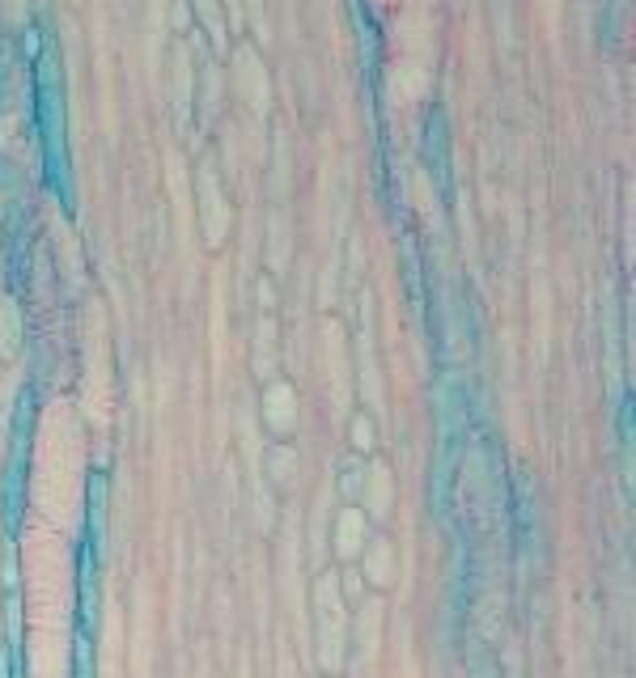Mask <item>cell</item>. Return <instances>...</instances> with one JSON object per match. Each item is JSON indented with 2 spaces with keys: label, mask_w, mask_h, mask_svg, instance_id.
<instances>
[{
  "label": "cell",
  "mask_w": 636,
  "mask_h": 678,
  "mask_svg": "<svg viewBox=\"0 0 636 678\" xmlns=\"http://www.w3.org/2000/svg\"><path fill=\"white\" fill-rule=\"evenodd\" d=\"M348 433H352V445H357V454H369V450H374V420H369V416H357V420H352Z\"/></svg>",
  "instance_id": "cell-12"
},
{
  "label": "cell",
  "mask_w": 636,
  "mask_h": 678,
  "mask_svg": "<svg viewBox=\"0 0 636 678\" xmlns=\"http://www.w3.org/2000/svg\"><path fill=\"white\" fill-rule=\"evenodd\" d=\"M361 484H365V467L352 458V467H344V475H340V488H344V496H361Z\"/></svg>",
  "instance_id": "cell-13"
},
{
  "label": "cell",
  "mask_w": 636,
  "mask_h": 678,
  "mask_svg": "<svg viewBox=\"0 0 636 678\" xmlns=\"http://www.w3.org/2000/svg\"><path fill=\"white\" fill-rule=\"evenodd\" d=\"M369 543V517L365 509H340L335 513V526H331V547H335V556L340 560H357L361 551Z\"/></svg>",
  "instance_id": "cell-3"
},
{
  "label": "cell",
  "mask_w": 636,
  "mask_h": 678,
  "mask_svg": "<svg viewBox=\"0 0 636 678\" xmlns=\"http://www.w3.org/2000/svg\"><path fill=\"white\" fill-rule=\"evenodd\" d=\"M200 221H204V238L208 246H221L229 234V204L217 187V174L204 170L200 174Z\"/></svg>",
  "instance_id": "cell-2"
},
{
  "label": "cell",
  "mask_w": 636,
  "mask_h": 678,
  "mask_svg": "<svg viewBox=\"0 0 636 678\" xmlns=\"http://www.w3.org/2000/svg\"><path fill=\"white\" fill-rule=\"evenodd\" d=\"M314 636H318V662L335 674L348 653V606L335 573H323L314 581Z\"/></svg>",
  "instance_id": "cell-1"
},
{
  "label": "cell",
  "mask_w": 636,
  "mask_h": 678,
  "mask_svg": "<svg viewBox=\"0 0 636 678\" xmlns=\"http://www.w3.org/2000/svg\"><path fill=\"white\" fill-rule=\"evenodd\" d=\"M361 573H352V568H348V573L340 577V594H348V598H361Z\"/></svg>",
  "instance_id": "cell-14"
},
{
  "label": "cell",
  "mask_w": 636,
  "mask_h": 678,
  "mask_svg": "<svg viewBox=\"0 0 636 678\" xmlns=\"http://www.w3.org/2000/svg\"><path fill=\"white\" fill-rule=\"evenodd\" d=\"M327 335V365H331V395H335V412H344L348 407V361H344V331L340 323H327L323 327Z\"/></svg>",
  "instance_id": "cell-6"
},
{
  "label": "cell",
  "mask_w": 636,
  "mask_h": 678,
  "mask_svg": "<svg viewBox=\"0 0 636 678\" xmlns=\"http://www.w3.org/2000/svg\"><path fill=\"white\" fill-rule=\"evenodd\" d=\"M263 424H268L276 437H293V428H297V390L289 382H272L268 390H263Z\"/></svg>",
  "instance_id": "cell-4"
},
{
  "label": "cell",
  "mask_w": 636,
  "mask_h": 678,
  "mask_svg": "<svg viewBox=\"0 0 636 678\" xmlns=\"http://www.w3.org/2000/svg\"><path fill=\"white\" fill-rule=\"evenodd\" d=\"M361 496H365V517H391L395 509V484H391V467L386 462H369L365 467V484H361Z\"/></svg>",
  "instance_id": "cell-5"
},
{
  "label": "cell",
  "mask_w": 636,
  "mask_h": 678,
  "mask_svg": "<svg viewBox=\"0 0 636 678\" xmlns=\"http://www.w3.org/2000/svg\"><path fill=\"white\" fill-rule=\"evenodd\" d=\"M365 577H369V585H395V547H391V539H369L365 543Z\"/></svg>",
  "instance_id": "cell-7"
},
{
  "label": "cell",
  "mask_w": 636,
  "mask_h": 678,
  "mask_svg": "<svg viewBox=\"0 0 636 678\" xmlns=\"http://www.w3.org/2000/svg\"><path fill=\"white\" fill-rule=\"evenodd\" d=\"M200 13H204V22L212 26V34L221 39V17H217V0H200Z\"/></svg>",
  "instance_id": "cell-15"
},
{
  "label": "cell",
  "mask_w": 636,
  "mask_h": 678,
  "mask_svg": "<svg viewBox=\"0 0 636 678\" xmlns=\"http://www.w3.org/2000/svg\"><path fill=\"white\" fill-rule=\"evenodd\" d=\"M251 81V102L263 111V102H268V85H263V68H259V56H255V47H238V85Z\"/></svg>",
  "instance_id": "cell-8"
},
{
  "label": "cell",
  "mask_w": 636,
  "mask_h": 678,
  "mask_svg": "<svg viewBox=\"0 0 636 678\" xmlns=\"http://www.w3.org/2000/svg\"><path fill=\"white\" fill-rule=\"evenodd\" d=\"M255 373L272 378V318H259V356H255Z\"/></svg>",
  "instance_id": "cell-10"
},
{
  "label": "cell",
  "mask_w": 636,
  "mask_h": 678,
  "mask_svg": "<svg viewBox=\"0 0 636 678\" xmlns=\"http://www.w3.org/2000/svg\"><path fill=\"white\" fill-rule=\"evenodd\" d=\"M17 344H22V318L13 301H0V356L17 352Z\"/></svg>",
  "instance_id": "cell-9"
},
{
  "label": "cell",
  "mask_w": 636,
  "mask_h": 678,
  "mask_svg": "<svg viewBox=\"0 0 636 678\" xmlns=\"http://www.w3.org/2000/svg\"><path fill=\"white\" fill-rule=\"evenodd\" d=\"M293 467H297V462H293V450H272V458H268V479H272L276 488L289 484V479H293Z\"/></svg>",
  "instance_id": "cell-11"
}]
</instances>
